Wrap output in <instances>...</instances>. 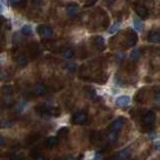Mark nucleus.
I'll return each mask as SVG.
<instances>
[{"label": "nucleus", "mask_w": 160, "mask_h": 160, "mask_svg": "<svg viewBox=\"0 0 160 160\" xmlns=\"http://www.w3.org/2000/svg\"><path fill=\"white\" fill-rule=\"evenodd\" d=\"M55 160H62V159H59V158H57V159H55Z\"/></svg>", "instance_id": "obj_38"}, {"label": "nucleus", "mask_w": 160, "mask_h": 160, "mask_svg": "<svg viewBox=\"0 0 160 160\" xmlns=\"http://www.w3.org/2000/svg\"><path fill=\"white\" fill-rule=\"evenodd\" d=\"M37 32L41 37H50L53 34L52 28L47 25H39L37 27Z\"/></svg>", "instance_id": "obj_4"}, {"label": "nucleus", "mask_w": 160, "mask_h": 160, "mask_svg": "<svg viewBox=\"0 0 160 160\" xmlns=\"http://www.w3.org/2000/svg\"><path fill=\"white\" fill-rule=\"evenodd\" d=\"M21 32L23 33L24 35H30L32 33V28L30 25H23L21 28Z\"/></svg>", "instance_id": "obj_23"}, {"label": "nucleus", "mask_w": 160, "mask_h": 160, "mask_svg": "<svg viewBox=\"0 0 160 160\" xmlns=\"http://www.w3.org/2000/svg\"><path fill=\"white\" fill-rule=\"evenodd\" d=\"M71 121L75 125H83L87 122V114L85 111H78L72 116Z\"/></svg>", "instance_id": "obj_1"}, {"label": "nucleus", "mask_w": 160, "mask_h": 160, "mask_svg": "<svg viewBox=\"0 0 160 160\" xmlns=\"http://www.w3.org/2000/svg\"><path fill=\"white\" fill-rule=\"evenodd\" d=\"M73 55H74V52H73L72 49H67V50H65L64 53H63V56H64L65 58H67V59L72 58Z\"/></svg>", "instance_id": "obj_26"}, {"label": "nucleus", "mask_w": 160, "mask_h": 160, "mask_svg": "<svg viewBox=\"0 0 160 160\" xmlns=\"http://www.w3.org/2000/svg\"><path fill=\"white\" fill-rule=\"evenodd\" d=\"M41 155L40 154V148L39 147H35V148H33L31 150V156L33 157V158H35V157Z\"/></svg>", "instance_id": "obj_27"}, {"label": "nucleus", "mask_w": 160, "mask_h": 160, "mask_svg": "<svg viewBox=\"0 0 160 160\" xmlns=\"http://www.w3.org/2000/svg\"><path fill=\"white\" fill-rule=\"evenodd\" d=\"M106 1H107L108 3H112V2H114V0H106Z\"/></svg>", "instance_id": "obj_37"}, {"label": "nucleus", "mask_w": 160, "mask_h": 160, "mask_svg": "<svg viewBox=\"0 0 160 160\" xmlns=\"http://www.w3.org/2000/svg\"><path fill=\"white\" fill-rule=\"evenodd\" d=\"M107 139L109 143H114V142H116L118 139V132L110 130L107 133Z\"/></svg>", "instance_id": "obj_12"}, {"label": "nucleus", "mask_w": 160, "mask_h": 160, "mask_svg": "<svg viewBox=\"0 0 160 160\" xmlns=\"http://www.w3.org/2000/svg\"><path fill=\"white\" fill-rule=\"evenodd\" d=\"M154 148H155L156 150H160V141H157L154 143Z\"/></svg>", "instance_id": "obj_31"}, {"label": "nucleus", "mask_w": 160, "mask_h": 160, "mask_svg": "<svg viewBox=\"0 0 160 160\" xmlns=\"http://www.w3.org/2000/svg\"><path fill=\"white\" fill-rule=\"evenodd\" d=\"M155 122V114L152 111H147L142 117V123L145 128H151Z\"/></svg>", "instance_id": "obj_2"}, {"label": "nucleus", "mask_w": 160, "mask_h": 160, "mask_svg": "<svg viewBox=\"0 0 160 160\" xmlns=\"http://www.w3.org/2000/svg\"><path fill=\"white\" fill-rule=\"evenodd\" d=\"M2 92H3V94L5 95H11L12 92H13V88L10 85H5L2 87Z\"/></svg>", "instance_id": "obj_22"}, {"label": "nucleus", "mask_w": 160, "mask_h": 160, "mask_svg": "<svg viewBox=\"0 0 160 160\" xmlns=\"http://www.w3.org/2000/svg\"><path fill=\"white\" fill-rule=\"evenodd\" d=\"M137 42V35L134 32H131V36L128 39V45L129 46H134Z\"/></svg>", "instance_id": "obj_19"}, {"label": "nucleus", "mask_w": 160, "mask_h": 160, "mask_svg": "<svg viewBox=\"0 0 160 160\" xmlns=\"http://www.w3.org/2000/svg\"><path fill=\"white\" fill-rule=\"evenodd\" d=\"M40 138H41V134L37 133V132H34V133L29 134V135L26 137V139H25V144H26V145H32V144H34L35 142L39 140Z\"/></svg>", "instance_id": "obj_6"}, {"label": "nucleus", "mask_w": 160, "mask_h": 160, "mask_svg": "<svg viewBox=\"0 0 160 160\" xmlns=\"http://www.w3.org/2000/svg\"><path fill=\"white\" fill-rule=\"evenodd\" d=\"M134 28H135L137 31H141L142 29V22L139 18H135L134 19Z\"/></svg>", "instance_id": "obj_24"}, {"label": "nucleus", "mask_w": 160, "mask_h": 160, "mask_svg": "<svg viewBox=\"0 0 160 160\" xmlns=\"http://www.w3.org/2000/svg\"><path fill=\"white\" fill-rule=\"evenodd\" d=\"M97 0H86V6H90V5H93Z\"/></svg>", "instance_id": "obj_29"}, {"label": "nucleus", "mask_w": 160, "mask_h": 160, "mask_svg": "<svg viewBox=\"0 0 160 160\" xmlns=\"http://www.w3.org/2000/svg\"><path fill=\"white\" fill-rule=\"evenodd\" d=\"M131 156L130 148H124L122 150L116 152L109 158V160H126Z\"/></svg>", "instance_id": "obj_3"}, {"label": "nucleus", "mask_w": 160, "mask_h": 160, "mask_svg": "<svg viewBox=\"0 0 160 160\" xmlns=\"http://www.w3.org/2000/svg\"><path fill=\"white\" fill-rule=\"evenodd\" d=\"M68 132H69V129H68L67 127H61L59 130L57 131V134H58V136L65 137L68 134Z\"/></svg>", "instance_id": "obj_25"}, {"label": "nucleus", "mask_w": 160, "mask_h": 160, "mask_svg": "<svg viewBox=\"0 0 160 160\" xmlns=\"http://www.w3.org/2000/svg\"><path fill=\"white\" fill-rule=\"evenodd\" d=\"M120 26H121V22L120 21L116 22L115 24H113L112 26L110 27V29L108 30V32L110 33V34H113V33H115V32L118 31V29L120 28Z\"/></svg>", "instance_id": "obj_21"}, {"label": "nucleus", "mask_w": 160, "mask_h": 160, "mask_svg": "<svg viewBox=\"0 0 160 160\" xmlns=\"http://www.w3.org/2000/svg\"><path fill=\"white\" fill-rule=\"evenodd\" d=\"M94 42H95L96 46L98 47L99 50H103L104 49V39L102 37H100V36L95 37Z\"/></svg>", "instance_id": "obj_16"}, {"label": "nucleus", "mask_w": 160, "mask_h": 160, "mask_svg": "<svg viewBox=\"0 0 160 160\" xmlns=\"http://www.w3.org/2000/svg\"><path fill=\"white\" fill-rule=\"evenodd\" d=\"M34 160H47V159L45 158V157H43V156H41V155H39V156H37V157H35Z\"/></svg>", "instance_id": "obj_33"}, {"label": "nucleus", "mask_w": 160, "mask_h": 160, "mask_svg": "<svg viewBox=\"0 0 160 160\" xmlns=\"http://www.w3.org/2000/svg\"><path fill=\"white\" fill-rule=\"evenodd\" d=\"M140 55H141L140 50H139V49H134L133 51L130 53V59L133 60V61H136V60L139 59Z\"/></svg>", "instance_id": "obj_17"}, {"label": "nucleus", "mask_w": 160, "mask_h": 160, "mask_svg": "<svg viewBox=\"0 0 160 160\" xmlns=\"http://www.w3.org/2000/svg\"><path fill=\"white\" fill-rule=\"evenodd\" d=\"M5 76H6V74H5L4 72H0V81L3 80L5 78Z\"/></svg>", "instance_id": "obj_34"}, {"label": "nucleus", "mask_w": 160, "mask_h": 160, "mask_svg": "<svg viewBox=\"0 0 160 160\" xmlns=\"http://www.w3.org/2000/svg\"><path fill=\"white\" fill-rule=\"evenodd\" d=\"M124 122H125V119L123 117H118L117 119L113 121L112 123L109 125V130H112V131H120V129L123 127Z\"/></svg>", "instance_id": "obj_5"}, {"label": "nucleus", "mask_w": 160, "mask_h": 160, "mask_svg": "<svg viewBox=\"0 0 160 160\" xmlns=\"http://www.w3.org/2000/svg\"><path fill=\"white\" fill-rule=\"evenodd\" d=\"M123 57H124V54H123V53H121V54H118V56H117L118 59H122Z\"/></svg>", "instance_id": "obj_35"}, {"label": "nucleus", "mask_w": 160, "mask_h": 160, "mask_svg": "<svg viewBox=\"0 0 160 160\" xmlns=\"http://www.w3.org/2000/svg\"><path fill=\"white\" fill-rule=\"evenodd\" d=\"M58 142H59V139H58V137L56 136H50L48 137L46 140L44 141V146L46 147V148H53V147L57 146Z\"/></svg>", "instance_id": "obj_8"}, {"label": "nucleus", "mask_w": 160, "mask_h": 160, "mask_svg": "<svg viewBox=\"0 0 160 160\" xmlns=\"http://www.w3.org/2000/svg\"><path fill=\"white\" fill-rule=\"evenodd\" d=\"M148 40L151 43H157L160 41V34L157 31H150L148 34Z\"/></svg>", "instance_id": "obj_11"}, {"label": "nucleus", "mask_w": 160, "mask_h": 160, "mask_svg": "<svg viewBox=\"0 0 160 160\" xmlns=\"http://www.w3.org/2000/svg\"><path fill=\"white\" fill-rule=\"evenodd\" d=\"M156 137V133L154 131H152V132H149V138L150 139H154Z\"/></svg>", "instance_id": "obj_30"}, {"label": "nucleus", "mask_w": 160, "mask_h": 160, "mask_svg": "<svg viewBox=\"0 0 160 160\" xmlns=\"http://www.w3.org/2000/svg\"><path fill=\"white\" fill-rule=\"evenodd\" d=\"M4 143H5V139H4V137L0 135V146H2Z\"/></svg>", "instance_id": "obj_32"}, {"label": "nucleus", "mask_w": 160, "mask_h": 160, "mask_svg": "<svg viewBox=\"0 0 160 160\" xmlns=\"http://www.w3.org/2000/svg\"><path fill=\"white\" fill-rule=\"evenodd\" d=\"M136 12L137 14L140 17H143V18H146L148 16V11L144 6H137L136 7Z\"/></svg>", "instance_id": "obj_13"}, {"label": "nucleus", "mask_w": 160, "mask_h": 160, "mask_svg": "<svg viewBox=\"0 0 160 160\" xmlns=\"http://www.w3.org/2000/svg\"><path fill=\"white\" fill-rule=\"evenodd\" d=\"M155 160H159V159H155Z\"/></svg>", "instance_id": "obj_39"}, {"label": "nucleus", "mask_w": 160, "mask_h": 160, "mask_svg": "<svg viewBox=\"0 0 160 160\" xmlns=\"http://www.w3.org/2000/svg\"><path fill=\"white\" fill-rule=\"evenodd\" d=\"M154 99L157 103H160V91H157L155 93V96H154Z\"/></svg>", "instance_id": "obj_28"}, {"label": "nucleus", "mask_w": 160, "mask_h": 160, "mask_svg": "<svg viewBox=\"0 0 160 160\" xmlns=\"http://www.w3.org/2000/svg\"><path fill=\"white\" fill-rule=\"evenodd\" d=\"M16 61L19 65L24 66V65H26L27 63H28V59H27L26 56H24V55H20V56H18L16 58Z\"/></svg>", "instance_id": "obj_18"}, {"label": "nucleus", "mask_w": 160, "mask_h": 160, "mask_svg": "<svg viewBox=\"0 0 160 160\" xmlns=\"http://www.w3.org/2000/svg\"><path fill=\"white\" fill-rule=\"evenodd\" d=\"M78 5L76 3H70L66 6V13L69 17H74L78 13Z\"/></svg>", "instance_id": "obj_7"}, {"label": "nucleus", "mask_w": 160, "mask_h": 160, "mask_svg": "<svg viewBox=\"0 0 160 160\" xmlns=\"http://www.w3.org/2000/svg\"><path fill=\"white\" fill-rule=\"evenodd\" d=\"M46 87L43 84H37L33 87V94L36 96H42L46 94Z\"/></svg>", "instance_id": "obj_10"}, {"label": "nucleus", "mask_w": 160, "mask_h": 160, "mask_svg": "<svg viewBox=\"0 0 160 160\" xmlns=\"http://www.w3.org/2000/svg\"><path fill=\"white\" fill-rule=\"evenodd\" d=\"M64 160H75V159L73 158V157H66Z\"/></svg>", "instance_id": "obj_36"}, {"label": "nucleus", "mask_w": 160, "mask_h": 160, "mask_svg": "<svg viewBox=\"0 0 160 160\" xmlns=\"http://www.w3.org/2000/svg\"><path fill=\"white\" fill-rule=\"evenodd\" d=\"M25 3H26V0H11V5L13 7L24 6Z\"/></svg>", "instance_id": "obj_20"}, {"label": "nucleus", "mask_w": 160, "mask_h": 160, "mask_svg": "<svg viewBox=\"0 0 160 160\" xmlns=\"http://www.w3.org/2000/svg\"><path fill=\"white\" fill-rule=\"evenodd\" d=\"M130 97L127 95H122L119 96V97L116 98L115 103L117 106H121V107H124V106H127L129 103H130Z\"/></svg>", "instance_id": "obj_9"}, {"label": "nucleus", "mask_w": 160, "mask_h": 160, "mask_svg": "<svg viewBox=\"0 0 160 160\" xmlns=\"http://www.w3.org/2000/svg\"><path fill=\"white\" fill-rule=\"evenodd\" d=\"M6 158H8L9 160H20L22 158V155L16 153V152H9L5 155Z\"/></svg>", "instance_id": "obj_15"}, {"label": "nucleus", "mask_w": 160, "mask_h": 160, "mask_svg": "<svg viewBox=\"0 0 160 160\" xmlns=\"http://www.w3.org/2000/svg\"><path fill=\"white\" fill-rule=\"evenodd\" d=\"M13 124V121L9 120V119H2V120H0V128H10Z\"/></svg>", "instance_id": "obj_14"}]
</instances>
